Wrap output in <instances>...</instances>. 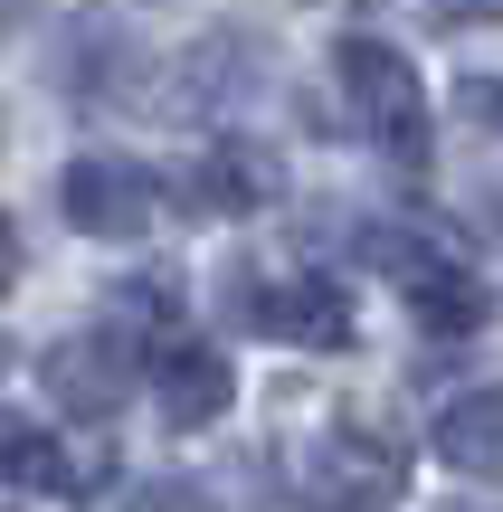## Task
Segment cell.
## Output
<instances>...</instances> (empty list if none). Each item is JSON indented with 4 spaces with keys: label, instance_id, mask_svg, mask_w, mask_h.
Wrapping results in <instances>:
<instances>
[{
    "label": "cell",
    "instance_id": "11",
    "mask_svg": "<svg viewBox=\"0 0 503 512\" xmlns=\"http://www.w3.org/2000/svg\"><path fill=\"white\" fill-rule=\"evenodd\" d=\"M456 114L485 124V133H503V76H456Z\"/></svg>",
    "mask_w": 503,
    "mask_h": 512
},
{
    "label": "cell",
    "instance_id": "10",
    "mask_svg": "<svg viewBox=\"0 0 503 512\" xmlns=\"http://www.w3.org/2000/svg\"><path fill=\"white\" fill-rule=\"evenodd\" d=\"M0 475H10L19 494H76V465H67V446H57L38 418H10V437H0Z\"/></svg>",
    "mask_w": 503,
    "mask_h": 512
},
{
    "label": "cell",
    "instance_id": "4",
    "mask_svg": "<svg viewBox=\"0 0 503 512\" xmlns=\"http://www.w3.org/2000/svg\"><path fill=\"white\" fill-rule=\"evenodd\" d=\"M228 389H238V370H228V351H209V342H171L162 361H152V399H162L171 427L228 418Z\"/></svg>",
    "mask_w": 503,
    "mask_h": 512
},
{
    "label": "cell",
    "instance_id": "7",
    "mask_svg": "<svg viewBox=\"0 0 503 512\" xmlns=\"http://www.w3.org/2000/svg\"><path fill=\"white\" fill-rule=\"evenodd\" d=\"M190 200L219 209V219H247V209L276 200V162H266L257 143H209L200 171H190Z\"/></svg>",
    "mask_w": 503,
    "mask_h": 512
},
{
    "label": "cell",
    "instance_id": "3",
    "mask_svg": "<svg viewBox=\"0 0 503 512\" xmlns=\"http://www.w3.org/2000/svg\"><path fill=\"white\" fill-rule=\"evenodd\" d=\"M247 323L276 332V342H304V351H342L352 342V294L333 275H285V285H257Z\"/></svg>",
    "mask_w": 503,
    "mask_h": 512
},
{
    "label": "cell",
    "instance_id": "9",
    "mask_svg": "<svg viewBox=\"0 0 503 512\" xmlns=\"http://www.w3.org/2000/svg\"><path fill=\"white\" fill-rule=\"evenodd\" d=\"M48 389L67 408H86V418H105L114 399H124V351L114 342H67V351H48Z\"/></svg>",
    "mask_w": 503,
    "mask_h": 512
},
{
    "label": "cell",
    "instance_id": "6",
    "mask_svg": "<svg viewBox=\"0 0 503 512\" xmlns=\"http://www.w3.org/2000/svg\"><path fill=\"white\" fill-rule=\"evenodd\" d=\"M314 484H323V503H333V512H371V503L399 494V456H390V437L371 446V437L342 427V437L314 456Z\"/></svg>",
    "mask_w": 503,
    "mask_h": 512
},
{
    "label": "cell",
    "instance_id": "5",
    "mask_svg": "<svg viewBox=\"0 0 503 512\" xmlns=\"http://www.w3.org/2000/svg\"><path fill=\"white\" fill-rule=\"evenodd\" d=\"M437 456L456 475H475V484H503V380L437 408Z\"/></svg>",
    "mask_w": 503,
    "mask_h": 512
},
{
    "label": "cell",
    "instance_id": "2",
    "mask_svg": "<svg viewBox=\"0 0 503 512\" xmlns=\"http://www.w3.org/2000/svg\"><path fill=\"white\" fill-rule=\"evenodd\" d=\"M57 209H67V228H86V238H143V228L162 219V181H152L143 162H124V152H76V162L57 171Z\"/></svg>",
    "mask_w": 503,
    "mask_h": 512
},
{
    "label": "cell",
    "instance_id": "13",
    "mask_svg": "<svg viewBox=\"0 0 503 512\" xmlns=\"http://www.w3.org/2000/svg\"><path fill=\"white\" fill-rule=\"evenodd\" d=\"M456 512H485V503H456Z\"/></svg>",
    "mask_w": 503,
    "mask_h": 512
},
{
    "label": "cell",
    "instance_id": "12",
    "mask_svg": "<svg viewBox=\"0 0 503 512\" xmlns=\"http://www.w3.org/2000/svg\"><path fill=\"white\" fill-rule=\"evenodd\" d=\"M437 19H503V0H428Z\"/></svg>",
    "mask_w": 503,
    "mask_h": 512
},
{
    "label": "cell",
    "instance_id": "8",
    "mask_svg": "<svg viewBox=\"0 0 503 512\" xmlns=\"http://www.w3.org/2000/svg\"><path fill=\"white\" fill-rule=\"evenodd\" d=\"M409 313H418V332H485V323H494V294L475 285L466 266L437 256L428 275H409Z\"/></svg>",
    "mask_w": 503,
    "mask_h": 512
},
{
    "label": "cell",
    "instance_id": "1",
    "mask_svg": "<svg viewBox=\"0 0 503 512\" xmlns=\"http://www.w3.org/2000/svg\"><path fill=\"white\" fill-rule=\"evenodd\" d=\"M342 95H352V124L371 133L390 162H428V143H437V124H428V95H418V67L390 48V38H342Z\"/></svg>",
    "mask_w": 503,
    "mask_h": 512
}]
</instances>
